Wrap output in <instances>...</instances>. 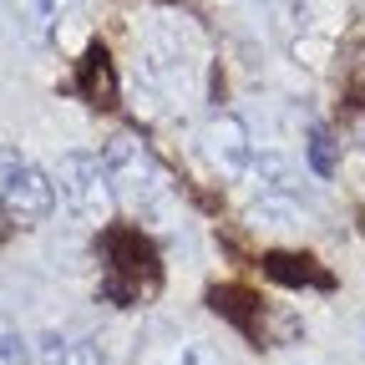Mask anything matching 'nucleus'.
Listing matches in <instances>:
<instances>
[{
    "label": "nucleus",
    "instance_id": "3",
    "mask_svg": "<svg viewBox=\"0 0 365 365\" xmlns=\"http://www.w3.org/2000/svg\"><path fill=\"white\" fill-rule=\"evenodd\" d=\"M51 208H56V182L21 148H0V213L21 228H36L51 218Z\"/></svg>",
    "mask_w": 365,
    "mask_h": 365
},
{
    "label": "nucleus",
    "instance_id": "5",
    "mask_svg": "<svg viewBox=\"0 0 365 365\" xmlns=\"http://www.w3.org/2000/svg\"><path fill=\"white\" fill-rule=\"evenodd\" d=\"M208 158H213V168H218L223 178H244V173H249V163H254V137H249L244 117L218 112V117L208 122Z\"/></svg>",
    "mask_w": 365,
    "mask_h": 365
},
{
    "label": "nucleus",
    "instance_id": "1",
    "mask_svg": "<svg viewBox=\"0 0 365 365\" xmlns=\"http://www.w3.org/2000/svg\"><path fill=\"white\" fill-rule=\"evenodd\" d=\"M102 168H107V182H112L117 203H127L132 213H153L168 193V173H163L158 153L132 132H117L102 148Z\"/></svg>",
    "mask_w": 365,
    "mask_h": 365
},
{
    "label": "nucleus",
    "instance_id": "8",
    "mask_svg": "<svg viewBox=\"0 0 365 365\" xmlns=\"http://www.w3.org/2000/svg\"><path fill=\"white\" fill-rule=\"evenodd\" d=\"M81 91L91 107H112V66H107V51L102 46H91L81 56Z\"/></svg>",
    "mask_w": 365,
    "mask_h": 365
},
{
    "label": "nucleus",
    "instance_id": "12",
    "mask_svg": "<svg viewBox=\"0 0 365 365\" xmlns=\"http://www.w3.org/2000/svg\"><path fill=\"white\" fill-rule=\"evenodd\" d=\"M153 365H223V360H218V350L203 345V340H173Z\"/></svg>",
    "mask_w": 365,
    "mask_h": 365
},
{
    "label": "nucleus",
    "instance_id": "2",
    "mask_svg": "<svg viewBox=\"0 0 365 365\" xmlns=\"http://www.w3.org/2000/svg\"><path fill=\"white\" fill-rule=\"evenodd\" d=\"M158 254L137 228H107V274H102V294L112 304H143L158 294Z\"/></svg>",
    "mask_w": 365,
    "mask_h": 365
},
{
    "label": "nucleus",
    "instance_id": "6",
    "mask_svg": "<svg viewBox=\"0 0 365 365\" xmlns=\"http://www.w3.org/2000/svg\"><path fill=\"white\" fill-rule=\"evenodd\" d=\"M36 365H107V355L81 330H41L36 335Z\"/></svg>",
    "mask_w": 365,
    "mask_h": 365
},
{
    "label": "nucleus",
    "instance_id": "7",
    "mask_svg": "<svg viewBox=\"0 0 365 365\" xmlns=\"http://www.w3.org/2000/svg\"><path fill=\"white\" fill-rule=\"evenodd\" d=\"M244 178L259 188V198H294L299 203V173L279 153H254V163H249Z\"/></svg>",
    "mask_w": 365,
    "mask_h": 365
},
{
    "label": "nucleus",
    "instance_id": "9",
    "mask_svg": "<svg viewBox=\"0 0 365 365\" xmlns=\"http://www.w3.org/2000/svg\"><path fill=\"white\" fill-rule=\"evenodd\" d=\"M71 11H76V0H26V31H31V41L46 46Z\"/></svg>",
    "mask_w": 365,
    "mask_h": 365
},
{
    "label": "nucleus",
    "instance_id": "10",
    "mask_svg": "<svg viewBox=\"0 0 365 365\" xmlns=\"http://www.w3.org/2000/svg\"><path fill=\"white\" fill-rule=\"evenodd\" d=\"M304 163L314 178H335V163H340V148H335V132L325 122H314L309 137H304Z\"/></svg>",
    "mask_w": 365,
    "mask_h": 365
},
{
    "label": "nucleus",
    "instance_id": "11",
    "mask_svg": "<svg viewBox=\"0 0 365 365\" xmlns=\"http://www.w3.org/2000/svg\"><path fill=\"white\" fill-rule=\"evenodd\" d=\"M0 365H36V340L0 309Z\"/></svg>",
    "mask_w": 365,
    "mask_h": 365
},
{
    "label": "nucleus",
    "instance_id": "4",
    "mask_svg": "<svg viewBox=\"0 0 365 365\" xmlns=\"http://www.w3.org/2000/svg\"><path fill=\"white\" fill-rule=\"evenodd\" d=\"M56 182H61V203L71 208L76 223H86V228H107L112 223L117 193L107 182L102 153H66L56 163Z\"/></svg>",
    "mask_w": 365,
    "mask_h": 365
}]
</instances>
